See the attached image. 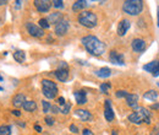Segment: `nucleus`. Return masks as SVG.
<instances>
[{"label":"nucleus","instance_id":"1","mask_svg":"<svg viewBox=\"0 0 159 135\" xmlns=\"http://www.w3.org/2000/svg\"><path fill=\"white\" fill-rule=\"evenodd\" d=\"M82 44L86 48V51L88 53H91L92 55L99 57L105 52V44L99 41L96 36H86L82 38Z\"/></svg>","mask_w":159,"mask_h":135},{"label":"nucleus","instance_id":"2","mask_svg":"<svg viewBox=\"0 0 159 135\" xmlns=\"http://www.w3.org/2000/svg\"><path fill=\"white\" fill-rule=\"evenodd\" d=\"M143 9V1L142 0H126L122 4V10L125 14L131 16H137L141 14Z\"/></svg>","mask_w":159,"mask_h":135},{"label":"nucleus","instance_id":"3","mask_svg":"<svg viewBox=\"0 0 159 135\" xmlns=\"http://www.w3.org/2000/svg\"><path fill=\"white\" fill-rule=\"evenodd\" d=\"M79 22L83 26V27H87V28H94L97 26V16L94 12L92 11H81V14L79 15Z\"/></svg>","mask_w":159,"mask_h":135},{"label":"nucleus","instance_id":"4","mask_svg":"<svg viewBox=\"0 0 159 135\" xmlns=\"http://www.w3.org/2000/svg\"><path fill=\"white\" fill-rule=\"evenodd\" d=\"M42 90H43V95L47 97L48 99H53L57 97L58 94V86L55 82L43 79L42 80Z\"/></svg>","mask_w":159,"mask_h":135},{"label":"nucleus","instance_id":"5","mask_svg":"<svg viewBox=\"0 0 159 135\" xmlns=\"http://www.w3.org/2000/svg\"><path fill=\"white\" fill-rule=\"evenodd\" d=\"M54 75L57 76V79H58L59 81L65 82V81L69 79V68H67V64H66V63H61L59 69L55 70Z\"/></svg>","mask_w":159,"mask_h":135},{"label":"nucleus","instance_id":"6","mask_svg":"<svg viewBox=\"0 0 159 135\" xmlns=\"http://www.w3.org/2000/svg\"><path fill=\"white\" fill-rule=\"evenodd\" d=\"M26 27H27L28 33H30L31 36H33V37L40 38V37H43V36H44V31L40 28L39 26H37V25H34V23L28 22V23L26 25Z\"/></svg>","mask_w":159,"mask_h":135},{"label":"nucleus","instance_id":"7","mask_svg":"<svg viewBox=\"0 0 159 135\" xmlns=\"http://www.w3.org/2000/svg\"><path fill=\"white\" fill-rule=\"evenodd\" d=\"M52 1L49 0H34V6L39 12H47L52 7Z\"/></svg>","mask_w":159,"mask_h":135},{"label":"nucleus","instance_id":"8","mask_svg":"<svg viewBox=\"0 0 159 135\" xmlns=\"http://www.w3.org/2000/svg\"><path fill=\"white\" fill-rule=\"evenodd\" d=\"M69 30V21L65 19H62L55 25V33L58 36H64Z\"/></svg>","mask_w":159,"mask_h":135},{"label":"nucleus","instance_id":"9","mask_svg":"<svg viewBox=\"0 0 159 135\" xmlns=\"http://www.w3.org/2000/svg\"><path fill=\"white\" fill-rule=\"evenodd\" d=\"M130 26H131V22L127 19H124L120 21L119 25H118V35H119L120 37H122V36L126 35V32L129 31Z\"/></svg>","mask_w":159,"mask_h":135},{"label":"nucleus","instance_id":"10","mask_svg":"<svg viewBox=\"0 0 159 135\" xmlns=\"http://www.w3.org/2000/svg\"><path fill=\"white\" fill-rule=\"evenodd\" d=\"M109 60L113 63V64H116V65H124L125 64V59L124 55L120 54L115 51H111L110 54H109Z\"/></svg>","mask_w":159,"mask_h":135},{"label":"nucleus","instance_id":"11","mask_svg":"<svg viewBox=\"0 0 159 135\" xmlns=\"http://www.w3.org/2000/svg\"><path fill=\"white\" fill-rule=\"evenodd\" d=\"M104 117L108 122H113V119H114V111L111 108V103L109 99H107L104 103Z\"/></svg>","mask_w":159,"mask_h":135},{"label":"nucleus","instance_id":"12","mask_svg":"<svg viewBox=\"0 0 159 135\" xmlns=\"http://www.w3.org/2000/svg\"><path fill=\"white\" fill-rule=\"evenodd\" d=\"M131 47H132V49L135 52L141 53V52H143L146 49V42L141 38H135L131 43Z\"/></svg>","mask_w":159,"mask_h":135},{"label":"nucleus","instance_id":"13","mask_svg":"<svg viewBox=\"0 0 159 135\" xmlns=\"http://www.w3.org/2000/svg\"><path fill=\"white\" fill-rule=\"evenodd\" d=\"M137 102H139V96L137 95H135V94H127V96H126V103H127L129 107H131L134 109H136V108L139 109Z\"/></svg>","mask_w":159,"mask_h":135},{"label":"nucleus","instance_id":"14","mask_svg":"<svg viewBox=\"0 0 159 135\" xmlns=\"http://www.w3.org/2000/svg\"><path fill=\"white\" fill-rule=\"evenodd\" d=\"M129 120H130L131 123L136 124V125H139V124L144 123L143 117H142V114H141V112H139V109H137L136 112H134V113H131V114L129 116Z\"/></svg>","mask_w":159,"mask_h":135},{"label":"nucleus","instance_id":"15","mask_svg":"<svg viewBox=\"0 0 159 135\" xmlns=\"http://www.w3.org/2000/svg\"><path fill=\"white\" fill-rule=\"evenodd\" d=\"M75 117H77V118L84 120V122L92 119V114H91L88 111H86V109H76V111H75Z\"/></svg>","mask_w":159,"mask_h":135},{"label":"nucleus","instance_id":"16","mask_svg":"<svg viewBox=\"0 0 159 135\" xmlns=\"http://www.w3.org/2000/svg\"><path fill=\"white\" fill-rule=\"evenodd\" d=\"M74 95H75L76 102H77L79 104H84V103L87 102V94H86V91L80 90V91H76Z\"/></svg>","mask_w":159,"mask_h":135},{"label":"nucleus","instance_id":"17","mask_svg":"<svg viewBox=\"0 0 159 135\" xmlns=\"http://www.w3.org/2000/svg\"><path fill=\"white\" fill-rule=\"evenodd\" d=\"M96 75L98 77H102V79H105V77H109L111 75V70L109 68H100L96 71Z\"/></svg>","mask_w":159,"mask_h":135},{"label":"nucleus","instance_id":"18","mask_svg":"<svg viewBox=\"0 0 159 135\" xmlns=\"http://www.w3.org/2000/svg\"><path fill=\"white\" fill-rule=\"evenodd\" d=\"M25 102H26V97H25L23 94L16 95V96L14 97V99H12V103H14L15 107H21V106H23Z\"/></svg>","mask_w":159,"mask_h":135},{"label":"nucleus","instance_id":"19","mask_svg":"<svg viewBox=\"0 0 159 135\" xmlns=\"http://www.w3.org/2000/svg\"><path fill=\"white\" fill-rule=\"evenodd\" d=\"M87 5H88L87 1H84V0H77V1H75V2L72 4V10H74V11L83 10L84 7H87Z\"/></svg>","mask_w":159,"mask_h":135},{"label":"nucleus","instance_id":"20","mask_svg":"<svg viewBox=\"0 0 159 135\" xmlns=\"http://www.w3.org/2000/svg\"><path fill=\"white\" fill-rule=\"evenodd\" d=\"M22 107H23V109L27 111V112H33V111L37 109V104H36L34 101H26Z\"/></svg>","mask_w":159,"mask_h":135},{"label":"nucleus","instance_id":"21","mask_svg":"<svg viewBox=\"0 0 159 135\" xmlns=\"http://www.w3.org/2000/svg\"><path fill=\"white\" fill-rule=\"evenodd\" d=\"M139 111L141 112V114L143 117V120L146 124H151V112H148V109L143 108V107H139Z\"/></svg>","mask_w":159,"mask_h":135},{"label":"nucleus","instance_id":"22","mask_svg":"<svg viewBox=\"0 0 159 135\" xmlns=\"http://www.w3.org/2000/svg\"><path fill=\"white\" fill-rule=\"evenodd\" d=\"M62 20V15L60 14V12H53V14H50L49 15V19H48V22L49 23H58L59 21Z\"/></svg>","mask_w":159,"mask_h":135},{"label":"nucleus","instance_id":"23","mask_svg":"<svg viewBox=\"0 0 159 135\" xmlns=\"http://www.w3.org/2000/svg\"><path fill=\"white\" fill-rule=\"evenodd\" d=\"M143 98L144 99H148V101H156L158 98V92L154 91V90H149V91H147L143 95Z\"/></svg>","mask_w":159,"mask_h":135},{"label":"nucleus","instance_id":"24","mask_svg":"<svg viewBox=\"0 0 159 135\" xmlns=\"http://www.w3.org/2000/svg\"><path fill=\"white\" fill-rule=\"evenodd\" d=\"M26 58V54H25V52L23 51H16L15 53H14V59L17 61V63H22L23 60Z\"/></svg>","mask_w":159,"mask_h":135},{"label":"nucleus","instance_id":"25","mask_svg":"<svg viewBox=\"0 0 159 135\" xmlns=\"http://www.w3.org/2000/svg\"><path fill=\"white\" fill-rule=\"evenodd\" d=\"M158 65V61L157 60H154V61H151V63H148L147 65H144L143 66V70H146V71H149L151 74L153 73V70L156 69V66Z\"/></svg>","mask_w":159,"mask_h":135},{"label":"nucleus","instance_id":"26","mask_svg":"<svg viewBox=\"0 0 159 135\" xmlns=\"http://www.w3.org/2000/svg\"><path fill=\"white\" fill-rule=\"evenodd\" d=\"M0 135H11V128H10V125H6V124L0 125Z\"/></svg>","mask_w":159,"mask_h":135},{"label":"nucleus","instance_id":"27","mask_svg":"<svg viewBox=\"0 0 159 135\" xmlns=\"http://www.w3.org/2000/svg\"><path fill=\"white\" fill-rule=\"evenodd\" d=\"M110 89H111V85H110L109 82H104V84L100 85V91H102L103 94H108Z\"/></svg>","mask_w":159,"mask_h":135},{"label":"nucleus","instance_id":"28","mask_svg":"<svg viewBox=\"0 0 159 135\" xmlns=\"http://www.w3.org/2000/svg\"><path fill=\"white\" fill-rule=\"evenodd\" d=\"M70 108H71V103L65 102V104L60 108V112H61V113H64V114H67V113L70 112Z\"/></svg>","mask_w":159,"mask_h":135},{"label":"nucleus","instance_id":"29","mask_svg":"<svg viewBox=\"0 0 159 135\" xmlns=\"http://www.w3.org/2000/svg\"><path fill=\"white\" fill-rule=\"evenodd\" d=\"M38 23H39V27L42 28V30H44V28H49V27H50V23L48 22V20L47 19H40Z\"/></svg>","mask_w":159,"mask_h":135},{"label":"nucleus","instance_id":"30","mask_svg":"<svg viewBox=\"0 0 159 135\" xmlns=\"http://www.w3.org/2000/svg\"><path fill=\"white\" fill-rule=\"evenodd\" d=\"M42 106H43V112L44 113H48L50 109H52V104L47 101H42Z\"/></svg>","mask_w":159,"mask_h":135},{"label":"nucleus","instance_id":"31","mask_svg":"<svg viewBox=\"0 0 159 135\" xmlns=\"http://www.w3.org/2000/svg\"><path fill=\"white\" fill-rule=\"evenodd\" d=\"M52 4L57 9H62L64 7V1L62 0H54V1H52Z\"/></svg>","mask_w":159,"mask_h":135},{"label":"nucleus","instance_id":"32","mask_svg":"<svg viewBox=\"0 0 159 135\" xmlns=\"http://www.w3.org/2000/svg\"><path fill=\"white\" fill-rule=\"evenodd\" d=\"M44 120H45V123H47V125H49V127H52V125H54V122H55L53 117H49V116H47V117H45V119H44Z\"/></svg>","mask_w":159,"mask_h":135},{"label":"nucleus","instance_id":"33","mask_svg":"<svg viewBox=\"0 0 159 135\" xmlns=\"http://www.w3.org/2000/svg\"><path fill=\"white\" fill-rule=\"evenodd\" d=\"M149 135H159V123L154 125V128L152 129V132H151Z\"/></svg>","mask_w":159,"mask_h":135},{"label":"nucleus","instance_id":"34","mask_svg":"<svg viewBox=\"0 0 159 135\" xmlns=\"http://www.w3.org/2000/svg\"><path fill=\"white\" fill-rule=\"evenodd\" d=\"M115 95H116V97H125V98H126V96H127V92H126V91H124V90H119V91H118Z\"/></svg>","mask_w":159,"mask_h":135},{"label":"nucleus","instance_id":"35","mask_svg":"<svg viewBox=\"0 0 159 135\" xmlns=\"http://www.w3.org/2000/svg\"><path fill=\"white\" fill-rule=\"evenodd\" d=\"M152 75H153V76L154 77H157L159 75V60H158V65H157V66H156V69H154V70H153V73H152Z\"/></svg>","mask_w":159,"mask_h":135},{"label":"nucleus","instance_id":"36","mask_svg":"<svg viewBox=\"0 0 159 135\" xmlns=\"http://www.w3.org/2000/svg\"><path fill=\"white\" fill-rule=\"evenodd\" d=\"M70 130H71L72 133H75V134L79 133V129H77V127H76L75 124H71V125H70Z\"/></svg>","mask_w":159,"mask_h":135},{"label":"nucleus","instance_id":"37","mask_svg":"<svg viewBox=\"0 0 159 135\" xmlns=\"http://www.w3.org/2000/svg\"><path fill=\"white\" fill-rule=\"evenodd\" d=\"M82 135H94V134H93V132H92V130H89V129H83Z\"/></svg>","mask_w":159,"mask_h":135},{"label":"nucleus","instance_id":"38","mask_svg":"<svg viewBox=\"0 0 159 135\" xmlns=\"http://www.w3.org/2000/svg\"><path fill=\"white\" fill-rule=\"evenodd\" d=\"M52 111H53V113H60V108L57 106H52Z\"/></svg>","mask_w":159,"mask_h":135},{"label":"nucleus","instance_id":"39","mask_svg":"<svg viewBox=\"0 0 159 135\" xmlns=\"http://www.w3.org/2000/svg\"><path fill=\"white\" fill-rule=\"evenodd\" d=\"M58 102H59V104H61V106H64V104H65V98H64V97H59Z\"/></svg>","mask_w":159,"mask_h":135},{"label":"nucleus","instance_id":"40","mask_svg":"<svg viewBox=\"0 0 159 135\" xmlns=\"http://www.w3.org/2000/svg\"><path fill=\"white\" fill-rule=\"evenodd\" d=\"M12 114H15L16 117H20L21 112H20V111H17V109H14V111H12Z\"/></svg>","mask_w":159,"mask_h":135},{"label":"nucleus","instance_id":"41","mask_svg":"<svg viewBox=\"0 0 159 135\" xmlns=\"http://www.w3.org/2000/svg\"><path fill=\"white\" fill-rule=\"evenodd\" d=\"M152 109H158L159 108V104L157 103V104H152V107H151Z\"/></svg>","mask_w":159,"mask_h":135},{"label":"nucleus","instance_id":"42","mask_svg":"<svg viewBox=\"0 0 159 135\" xmlns=\"http://www.w3.org/2000/svg\"><path fill=\"white\" fill-rule=\"evenodd\" d=\"M34 129H36L37 132H42V128H40L39 125H36V127H34Z\"/></svg>","mask_w":159,"mask_h":135},{"label":"nucleus","instance_id":"43","mask_svg":"<svg viewBox=\"0 0 159 135\" xmlns=\"http://www.w3.org/2000/svg\"><path fill=\"white\" fill-rule=\"evenodd\" d=\"M4 4H6V1H4V0H0V5H4Z\"/></svg>","mask_w":159,"mask_h":135},{"label":"nucleus","instance_id":"44","mask_svg":"<svg viewBox=\"0 0 159 135\" xmlns=\"http://www.w3.org/2000/svg\"><path fill=\"white\" fill-rule=\"evenodd\" d=\"M111 135H118V133H116V132H115V130H114V132H113V133H111Z\"/></svg>","mask_w":159,"mask_h":135},{"label":"nucleus","instance_id":"45","mask_svg":"<svg viewBox=\"0 0 159 135\" xmlns=\"http://www.w3.org/2000/svg\"><path fill=\"white\" fill-rule=\"evenodd\" d=\"M158 26H159V7H158Z\"/></svg>","mask_w":159,"mask_h":135},{"label":"nucleus","instance_id":"46","mask_svg":"<svg viewBox=\"0 0 159 135\" xmlns=\"http://www.w3.org/2000/svg\"><path fill=\"white\" fill-rule=\"evenodd\" d=\"M0 81H2V76H0Z\"/></svg>","mask_w":159,"mask_h":135},{"label":"nucleus","instance_id":"47","mask_svg":"<svg viewBox=\"0 0 159 135\" xmlns=\"http://www.w3.org/2000/svg\"><path fill=\"white\" fill-rule=\"evenodd\" d=\"M0 91H2V87H1V86H0Z\"/></svg>","mask_w":159,"mask_h":135}]
</instances>
